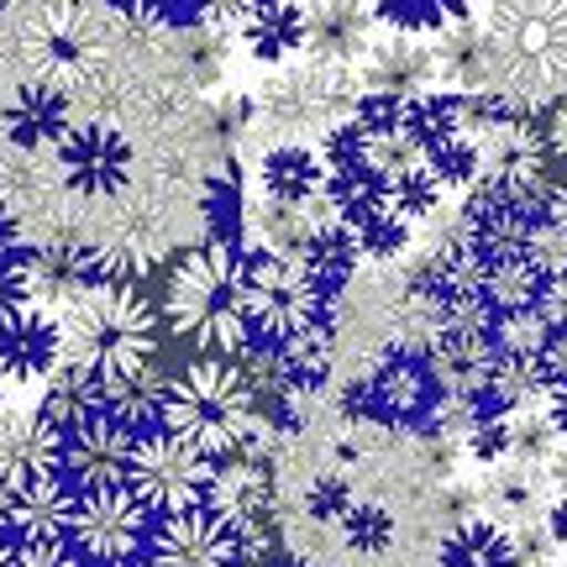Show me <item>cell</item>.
I'll list each match as a JSON object with an SVG mask.
<instances>
[{
  "instance_id": "f546056e",
  "label": "cell",
  "mask_w": 567,
  "mask_h": 567,
  "mask_svg": "<svg viewBox=\"0 0 567 567\" xmlns=\"http://www.w3.org/2000/svg\"><path fill=\"white\" fill-rule=\"evenodd\" d=\"M342 526V536L352 542L358 551H373V547H384L389 536H394V520H389V509H379V505H352L337 520Z\"/></svg>"
},
{
  "instance_id": "d590c367",
  "label": "cell",
  "mask_w": 567,
  "mask_h": 567,
  "mask_svg": "<svg viewBox=\"0 0 567 567\" xmlns=\"http://www.w3.org/2000/svg\"><path fill=\"white\" fill-rule=\"evenodd\" d=\"M542 373H547V384L567 379V331H551L547 347H542Z\"/></svg>"
},
{
  "instance_id": "484cf974",
  "label": "cell",
  "mask_w": 567,
  "mask_h": 567,
  "mask_svg": "<svg viewBox=\"0 0 567 567\" xmlns=\"http://www.w3.org/2000/svg\"><path fill=\"white\" fill-rule=\"evenodd\" d=\"M300 268L310 274V284L321 289L326 300H337V289H342V284L352 279V268H358V247H352V237H347L342 226L331 221L316 231V243L305 247Z\"/></svg>"
},
{
  "instance_id": "603a6c76",
  "label": "cell",
  "mask_w": 567,
  "mask_h": 567,
  "mask_svg": "<svg viewBox=\"0 0 567 567\" xmlns=\"http://www.w3.org/2000/svg\"><path fill=\"white\" fill-rule=\"evenodd\" d=\"M542 289H547V274L530 264L526 252H520V258L488 264L484 300L494 316H526V310H536V305H542Z\"/></svg>"
},
{
  "instance_id": "cb8c5ba5",
  "label": "cell",
  "mask_w": 567,
  "mask_h": 567,
  "mask_svg": "<svg viewBox=\"0 0 567 567\" xmlns=\"http://www.w3.org/2000/svg\"><path fill=\"white\" fill-rule=\"evenodd\" d=\"M442 567H520L515 563V542L505 526L494 520H463L446 536Z\"/></svg>"
},
{
  "instance_id": "d4e9b609",
  "label": "cell",
  "mask_w": 567,
  "mask_h": 567,
  "mask_svg": "<svg viewBox=\"0 0 567 567\" xmlns=\"http://www.w3.org/2000/svg\"><path fill=\"white\" fill-rule=\"evenodd\" d=\"M42 63L53 69V80H63V74H84L90 69V59H95V38H90V27H84L80 17H69V11H53V17L42 21Z\"/></svg>"
},
{
  "instance_id": "d6a6232c",
  "label": "cell",
  "mask_w": 567,
  "mask_h": 567,
  "mask_svg": "<svg viewBox=\"0 0 567 567\" xmlns=\"http://www.w3.org/2000/svg\"><path fill=\"white\" fill-rule=\"evenodd\" d=\"M536 316H542L551 331H567V274L547 279V289H542V305H536Z\"/></svg>"
},
{
  "instance_id": "f35d334b",
  "label": "cell",
  "mask_w": 567,
  "mask_h": 567,
  "mask_svg": "<svg viewBox=\"0 0 567 567\" xmlns=\"http://www.w3.org/2000/svg\"><path fill=\"white\" fill-rule=\"evenodd\" d=\"M547 467H551V484H557V499H567V446L551 457Z\"/></svg>"
},
{
  "instance_id": "8fae6325",
  "label": "cell",
  "mask_w": 567,
  "mask_h": 567,
  "mask_svg": "<svg viewBox=\"0 0 567 567\" xmlns=\"http://www.w3.org/2000/svg\"><path fill=\"white\" fill-rule=\"evenodd\" d=\"M436 80H442L436 74V53H431V42H415V38H394L389 32L384 42H373L358 59V84L373 101H400V105L431 101V84Z\"/></svg>"
},
{
  "instance_id": "2e32d148",
  "label": "cell",
  "mask_w": 567,
  "mask_h": 567,
  "mask_svg": "<svg viewBox=\"0 0 567 567\" xmlns=\"http://www.w3.org/2000/svg\"><path fill=\"white\" fill-rule=\"evenodd\" d=\"M373 11L363 6H347V0H331V6H305V53L321 69H347L352 59H363L373 48Z\"/></svg>"
},
{
  "instance_id": "4316f807",
  "label": "cell",
  "mask_w": 567,
  "mask_h": 567,
  "mask_svg": "<svg viewBox=\"0 0 567 567\" xmlns=\"http://www.w3.org/2000/svg\"><path fill=\"white\" fill-rule=\"evenodd\" d=\"M27 268H32V243L21 237V221L0 205V310L27 305Z\"/></svg>"
},
{
  "instance_id": "5b68a950",
  "label": "cell",
  "mask_w": 567,
  "mask_h": 567,
  "mask_svg": "<svg viewBox=\"0 0 567 567\" xmlns=\"http://www.w3.org/2000/svg\"><path fill=\"white\" fill-rule=\"evenodd\" d=\"M337 300H326L300 264H284L268 252H247V316L258 342H295L331 326Z\"/></svg>"
},
{
  "instance_id": "44dd1931",
  "label": "cell",
  "mask_w": 567,
  "mask_h": 567,
  "mask_svg": "<svg viewBox=\"0 0 567 567\" xmlns=\"http://www.w3.org/2000/svg\"><path fill=\"white\" fill-rule=\"evenodd\" d=\"M243 42L252 48V59L279 63L289 59L295 48H305V6H279V0H264V6H247L243 21H237Z\"/></svg>"
},
{
  "instance_id": "7a4b0ae2",
  "label": "cell",
  "mask_w": 567,
  "mask_h": 567,
  "mask_svg": "<svg viewBox=\"0 0 567 567\" xmlns=\"http://www.w3.org/2000/svg\"><path fill=\"white\" fill-rule=\"evenodd\" d=\"M158 425L184 436L189 446H200L210 463H221L264 436V405L237 358H195L174 373Z\"/></svg>"
},
{
  "instance_id": "9a60e30c",
  "label": "cell",
  "mask_w": 567,
  "mask_h": 567,
  "mask_svg": "<svg viewBox=\"0 0 567 567\" xmlns=\"http://www.w3.org/2000/svg\"><path fill=\"white\" fill-rule=\"evenodd\" d=\"M210 509L226 515L237 530H268L274 526V478H268V463L258 457V442L247 446V452H231V457L216 463Z\"/></svg>"
},
{
  "instance_id": "e0dca14e",
  "label": "cell",
  "mask_w": 567,
  "mask_h": 567,
  "mask_svg": "<svg viewBox=\"0 0 567 567\" xmlns=\"http://www.w3.org/2000/svg\"><path fill=\"white\" fill-rule=\"evenodd\" d=\"M84 289H95V274H90V247L80 243H42L32 247V268H27V305H69L80 300Z\"/></svg>"
},
{
  "instance_id": "ac0fdd59",
  "label": "cell",
  "mask_w": 567,
  "mask_h": 567,
  "mask_svg": "<svg viewBox=\"0 0 567 567\" xmlns=\"http://www.w3.org/2000/svg\"><path fill=\"white\" fill-rule=\"evenodd\" d=\"M258 184H264V200L316 205V200H326V163L305 142H279V147L264 153Z\"/></svg>"
},
{
  "instance_id": "30bf717a",
  "label": "cell",
  "mask_w": 567,
  "mask_h": 567,
  "mask_svg": "<svg viewBox=\"0 0 567 567\" xmlns=\"http://www.w3.org/2000/svg\"><path fill=\"white\" fill-rule=\"evenodd\" d=\"M132 452H137V431H126L101 410L59 442V473L80 488H126Z\"/></svg>"
},
{
  "instance_id": "e575fe53",
  "label": "cell",
  "mask_w": 567,
  "mask_h": 567,
  "mask_svg": "<svg viewBox=\"0 0 567 567\" xmlns=\"http://www.w3.org/2000/svg\"><path fill=\"white\" fill-rule=\"evenodd\" d=\"M542 221L567 231V174H557V179L547 184V195H542Z\"/></svg>"
},
{
  "instance_id": "8d00e7d4",
  "label": "cell",
  "mask_w": 567,
  "mask_h": 567,
  "mask_svg": "<svg viewBox=\"0 0 567 567\" xmlns=\"http://www.w3.org/2000/svg\"><path fill=\"white\" fill-rule=\"evenodd\" d=\"M547 421L557 425V436H567V379H557V384H547Z\"/></svg>"
},
{
  "instance_id": "3957f363",
  "label": "cell",
  "mask_w": 567,
  "mask_h": 567,
  "mask_svg": "<svg viewBox=\"0 0 567 567\" xmlns=\"http://www.w3.org/2000/svg\"><path fill=\"white\" fill-rule=\"evenodd\" d=\"M63 342L69 363L90 368L101 384H116L126 373H142L158 358V310L137 289L95 284L63 310Z\"/></svg>"
},
{
  "instance_id": "7c38bea8",
  "label": "cell",
  "mask_w": 567,
  "mask_h": 567,
  "mask_svg": "<svg viewBox=\"0 0 567 567\" xmlns=\"http://www.w3.org/2000/svg\"><path fill=\"white\" fill-rule=\"evenodd\" d=\"M63 358H69V342H63V321L53 310H42V305L0 310V373L11 384L48 379Z\"/></svg>"
},
{
  "instance_id": "6da1fadb",
  "label": "cell",
  "mask_w": 567,
  "mask_h": 567,
  "mask_svg": "<svg viewBox=\"0 0 567 567\" xmlns=\"http://www.w3.org/2000/svg\"><path fill=\"white\" fill-rule=\"evenodd\" d=\"M163 316L184 342L200 347V358H243L252 337V316H247V252L243 243H210L189 247L174 274H168V295H163Z\"/></svg>"
},
{
  "instance_id": "60d3db41",
  "label": "cell",
  "mask_w": 567,
  "mask_h": 567,
  "mask_svg": "<svg viewBox=\"0 0 567 567\" xmlns=\"http://www.w3.org/2000/svg\"><path fill=\"white\" fill-rule=\"evenodd\" d=\"M0 567H17V542H6V536H0Z\"/></svg>"
},
{
  "instance_id": "1f68e13d",
  "label": "cell",
  "mask_w": 567,
  "mask_h": 567,
  "mask_svg": "<svg viewBox=\"0 0 567 567\" xmlns=\"http://www.w3.org/2000/svg\"><path fill=\"white\" fill-rule=\"evenodd\" d=\"M17 567H90L74 542H17Z\"/></svg>"
},
{
  "instance_id": "ab89813d",
  "label": "cell",
  "mask_w": 567,
  "mask_h": 567,
  "mask_svg": "<svg viewBox=\"0 0 567 567\" xmlns=\"http://www.w3.org/2000/svg\"><path fill=\"white\" fill-rule=\"evenodd\" d=\"M0 536L11 542V499H6V484H0Z\"/></svg>"
},
{
  "instance_id": "4fadbf2b",
  "label": "cell",
  "mask_w": 567,
  "mask_h": 567,
  "mask_svg": "<svg viewBox=\"0 0 567 567\" xmlns=\"http://www.w3.org/2000/svg\"><path fill=\"white\" fill-rule=\"evenodd\" d=\"M6 499H11V536L17 542H69V520H74L80 488H69L59 467H38V473L6 478Z\"/></svg>"
},
{
  "instance_id": "f1b7e54d",
  "label": "cell",
  "mask_w": 567,
  "mask_h": 567,
  "mask_svg": "<svg viewBox=\"0 0 567 567\" xmlns=\"http://www.w3.org/2000/svg\"><path fill=\"white\" fill-rule=\"evenodd\" d=\"M551 326L526 310V316H499L494 321V352H505V358H530V363H542V347H547Z\"/></svg>"
},
{
  "instance_id": "4dcf8cb0",
  "label": "cell",
  "mask_w": 567,
  "mask_h": 567,
  "mask_svg": "<svg viewBox=\"0 0 567 567\" xmlns=\"http://www.w3.org/2000/svg\"><path fill=\"white\" fill-rule=\"evenodd\" d=\"M305 509L316 520H342L347 509H352V488H347L342 473H326V478H316V484L305 488Z\"/></svg>"
},
{
  "instance_id": "277c9868",
  "label": "cell",
  "mask_w": 567,
  "mask_h": 567,
  "mask_svg": "<svg viewBox=\"0 0 567 567\" xmlns=\"http://www.w3.org/2000/svg\"><path fill=\"white\" fill-rule=\"evenodd\" d=\"M126 488L137 494L147 515H189V509H210V488H216V463L200 446H189L174 431H142L137 452H132V478Z\"/></svg>"
},
{
  "instance_id": "8992f818",
  "label": "cell",
  "mask_w": 567,
  "mask_h": 567,
  "mask_svg": "<svg viewBox=\"0 0 567 567\" xmlns=\"http://www.w3.org/2000/svg\"><path fill=\"white\" fill-rule=\"evenodd\" d=\"M59 179L80 200H111L137 179V147L116 122H74V132L53 147Z\"/></svg>"
},
{
  "instance_id": "7402d4cb",
  "label": "cell",
  "mask_w": 567,
  "mask_h": 567,
  "mask_svg": "<svg viewBox=\"0 0 567 567\" xmlns=\"http://www.w3.org/2000/svg\"><path fill=\"white\" fill-rule=\"evenodd\" d=\"M168 384H174V379H163L158 368L126 373V379H116V384H105V415L122 421L126 431H137V436H142V425L158 431L163 405H168Z\"/></svg>"
},
{
  "instance_id": "d6986e66",
  "label": "cell",
  "mask_w": 567,
  "mask_h": 567,
  "mask_svg": "<svg viewBox=\"0 0 567 567\" xmlns=\"http://www.w3.org/2000/svg\"><path fill=\"white\" fill-rule=\"evenodd\" d=\"M105 410V384L90 373V368H80V363H69L63 358L48 379H42V405H38V415L59 436H69L74 425H84L90 415H101Z\"/></svg>"
},
{
  "instance_id": "ffe728a7",
  "label": "cell",
  "mask_w": 567,
  "mask_h": 567,
  "mask_svg": "<svg viewBox=\"0 0 567 567\" xmlns=\"http://www.w3.org/2000/svg\"><path fill=\"white\" fill-rule=\"evenodd\" d=\"M59 442L63 436L38 410H0V484L38 467H59Z\"/></svg>"
},
{
  "instance_id": "7bdbcfd3",
  "label": "cell",
  "mask_w": 567,
  "mask_h": 567,
  "mask_svg": "<svg viewBox=\"0 0 567 567\" xmlns=\"http://www.w3.org/2000/svg\"><path fill=\"white\" fill-rule=\"evenodd\" d=\"M6 384H11V379H6V373H0V410H6Z\"/></svg>"
},
{
  "instance_id": "9c48e42d",
  "label": "cell",
  "mask_w": 567,
  "mask_h": 567,
  "mask_svg": "<svg viewBox=\"0 0 567 567\" xmlns=\"http://www.w3.org/2000/svg\"><path fill=\"white\" fill-rule=\"evenodd\" d=\"M147 563L153 567H243V530L216 509L163 515L147 530Z\"/></svg>"
},
{
  "instance_id": "74e56055",
  "label": "cell",
  "mask_w": 567,
  "mask_h": 567,
  "mask_svg": "<svg viewBox=\"0 0 567 567\" xmlns=\"http://www.w3.org/2000/svg\"><path fill=\"white\" fill-rule=\"evenodd\" d=\"M547 530H551V542H557V547H567V499H551Z\"/></svg>"
},
{
  "instance_id": "836d02e7",
  "label": "cell",
  "mask_w": 567,
  "mask_h": 567,
  "mask_svg": "<svg viewBox=\"0 0 567 567\" xmlns=\"http://www.w3.org/2000/svg\"><path fill=\"white\" fill-rule=\"evenodd\" d=\"M542 132H547L551 163H563V174H567V95L547 111V122H542Z\"/></svg>"
},
{
  "instance_id": "52a82bcc",
  "label": "cell",
  "mask_w": 567,
  "mask_h": 567,
  "mask_svg": "<svg viewBox=\"0 0 567 567\" xmlns=\"http://www.w3.org/2000/svg\"><path fill=\"white\" fill-rule=\"evenodd\" d=\"M69 542L90 567L126 563L147 542V509L137 505L132 488H80L74 520H69Z\"/></svg>"
},
{
  "instance_id": "ba28073f",
  "label": "cell",
  "mask_w": 567,
  "mask_h": 567,
  "mask_svg": "<svg viewBox=\"0 0 567 567\" xmlns=\"http://www.w3.org/2000/svg\"><path fill=\"white\" fill-rule=\"evenodd\" d=\"M347 405L358 410V421H394L410 425L421 415H436L442 405V389H436V373L425 358H410V352H389L384 363L373 368L368 379L352 384Z\"/></svg>"
},
{
  "instance_id": "b9f144b4",
  "label": "cell",
  "mask_w": 567,
  "mask_h": 567,
  "mask_svg": "<svg viewBox=\"0 0 567 567\" xmlns=\"http://www.w3.org/2000/svg\"><path fill=\"white\" fill-rule=\"evenodd\" d=\"M105 567H153L147 557H126V563H105Z\"/></svg>"
},
{
  "instance_id": "5bb4252c",
  "label": "cell",
  "mask_w": 567,
  "mask_h": 567,
  "mask_svg": "<svg viewBox=\"0 0 567 567\" xmlns=\"http://www.w3.org/2000/svg\"><path fill=\"white\" fill-rule=\"evenodd\" d=\"M0 126L27 153L59 147L74 132V101H69V90L59 80H27L11 90V101L0 105Z\"/></svg>"
},
{
  "instance_id": "83f0119b",
  "label": "cell",
  "mask_w": 567,
  "mask_h": 567,
  "mask_svg": "<svg viewBox=\"0 0 567 567\" xmlns=\"http://www.w3.org/2000/svg\"><path fill=\"white\" fill-rule=\"evenodd\" d=\"M563 446H557V425L547 415H526V410H515L509 415V457L505 463L526 467V463H551Z\"/></svg>"
}]
</instances>
